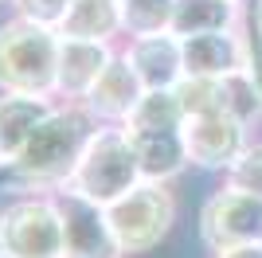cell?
Instances as JSON below:
<instances>
[{"instance_id":"cell-1","label":"cell","mask_w":262,"mask_h":258,"mask_svg":"<svg viewBox=\"0 0 262 258\" xmlns=\"http://www.w3.org/2000/svg\"><path fill=\"white\" fill-rule=\"evenodd\" d=\"M94 129H98V121L86 114L82 102H59L51 118L28 137V145L4 164V192L24 196L63 188Z\"/></svg>"},{"instance_id":"cell-2","label":"cell","mask_w":262,"mask_h":258,"mask_svg":"<svg viewBox=\"0 0 262 258\" xmlns=\"http://www.w3.org/2000/svg\"><path fill=\"white\" fill-rule=\"evenodd\" d=\"M141 184V168L133 157V145L125 137L121 125H98L90 133L86 149L78 157L71 180L63 184L67 192H78L82 200L98 207H110L118 196H125L129 188Z\"/></svg>"},{"instance_id":"cell-3","label":"cell","mask_w":262,"mask_h":258,"mask_svg":"<svg viewBox=\"0 0 262 258\" xmlns=\"http://www.w3.org/2000/svg\"><path fill=\"white\" fill-rule=\"evenodd\" d=\"M55 63L59 32L28 24L20 16L0 20V90L55 98Z\"/></svg>"},{"instance_id":"cell-4","label":"cell","mask_w":262,"mask_h":258,"mask_svg":"<svg viewBox=\"0 0 262 258\" xmlns=\"http://www.w3.org/2000/svg\"><path fill=\"white\" fill-rule=\"evenodd\" d=\"M0 254L63 258V215L51 192H24L0 207Z\"/></svg>"},{"instance_id":"cell-5","label":"cell","mask_w":262,"mask_h":258,"mask_svg":"<svg viewBox=\"0 0 262 258\" xmlns=\"http://www.w3.org/2000/svg\"><path fill=\"white\" fill-rule=\"evenodd\" d=\"M106 219L121 254H141V250H153L168 235V227L176 219V200L164 184L141 180L137 188H129L106 207Z\"/></svg>"},{"instance_id":"cell-6","label":"cell","mask_w":262,"mask_h":258,"mask_svg":"<svg viewBox=\"0 0 262 258\" xmlns=\"http://www.w3.org/2000/svg\"><path fill=\"white\" fill-rule=\"evenodd\" d=\"M200 235L215 254L231 247H247V243H262V200L227 184L204 204Z\"/></svg>"},{"instance_id":"cell-7","label":"cell","mask_w":262,"mask_h":258,"mask_svg":"<svg viewBox=\"0 0 262 258\" xmlns=\"http://www.w3.org/2000/svg\"><path fill=\"white\" fill-rule=\"evenodd\" d=\"M51 196L59 204V215H63V258H121L106 207L90 204L67 188H55Z\"/></svg>"},{"instance_id":"cell-8","label":"cell","mask_w":262,"mask_h":258,"mask_svg":"<svg viewBox=\"0 0 262 258\" xmlns=\"http://www.w3.org/2000/svg\"><path fill=\"white\" fill-rule=\"evenodd\" d=\"M180 137H184L188 164H200V168H231L247 149V125L223 110L184 118Z\"/></svg>"},{"instance_id":"cell-9","label":"cell","mask_w":262,"mask_h":258,"mask_svg":"<svg viewBox=\"0 0 262 258\" xmlns=\"http://www.w3.org/2000/svg\"><path fill=\"white\" fill-rule=\"evenodd\" d=\"M114 43H86L59 35V63H55V98L59 102H82L90 86L102 78V71L114 59Z\"/></svg>"},{"instance_id":"cell-10","label":"cell","mask_w":262,"mask_h":258,"mask_svg":"<svg viewBox=\"0 0 262 258\" xmlns=\"http://www.w3.org/2000/svg\"><path fill=\"white\" fill-rule=\"evenodd\" d=\"M141 98H145V86H141V78H137V71L125 63V55H114L110 67L102 71V78L90 86V94L82 98V106H86V114L94 121H102V125H125V118L137 110Z\"/></svg>"},{"instance_id":"cell-11","label":"cell","mask_w":262,"mask_h":258,"mask_svg":"<svg viewBox=\"0 0 262 258\" xmlns=\"http://www.w3.org/2000/svg\"><path fill=\"white\" fill-rule=\"evenodd\" d=\"M180 55H184V75L223 78V75H235V71H247V35L239 28L184 35L180 39Z\"/></svg>"},{"instance_id":"cell-12","label":"cell","mask_w":262,"mask_h":258,"mask_svg":"<svg viewBox=\"0 0 262 258\" xmlns=\"http://www.w3.org/2000/svg\"><path fill=\"white\" fill-rule=\"evenodd\" d=\"M125 63L137 71L145 90H176L184 78V55H180V35L161 32V35H137L125 47Z\"/></svg>"},{"instance_id":"cell-13","label":"cell","mask_w":262,"mask_h":258,"mask_svg":"<svg viewBox=\"0 0 262 258\" xmlns=\"http://www.w3.org/2000/svg\"><path fill=\"white\" fill-rule=\"evenodd\" d=\"M55 106H59V98H51V94H12V90H0V153H4V164L28 145V137L51 118Z\"/></svg>"},{"instance_id":"cell-14","label":"cell","mask_w":262,"mask_h":258,"mask_svg":"<svg viewBox=\"0 0 262 258\" xmlns=\"http://www.w3.org/2000/svg\"><path fill=\"white\" fill-rule=\"evenodd\" d=\"M121 129H125V137H129V145H133L141 180L164 184L188 164L180 129H129V125H121Z\"/></svg>"},{"instance_id":"cell-15","label":"cell","mask_w":262,"mask_h":258,"mask_svg":"<svg viewBox=\"0 0 262 258\" xmlns=\"http://www.w3.org/2000/svg\"><path fill=\"white\" fill-rule=\"evenodd\" d=\"M118 32H121L118 0H75L63 28H59L63 39H86V43H114Z\"/></svg>"},{"instance_id":"cell-16","label":"cell","mask_w":262,"mask_h":258,"mask_svg":"<svg viewBox=\"0 0 262 258\" xmlns=\"http://www.w3.org/2000/svg\"><path fill=\"white\" fill-rule=\"evenodd\" d=\"M239 0H176L172 35H204V32H231L239 28Z\"/></svg>"},{"instance_id":"cell-17","label":"cell","mask_w":262,"mask_h":258,"mask_svg":"<svg viewBox=\"0 0 262 258\" xmlns=\"http://www.w3.org/2000/svg\"><path fill=\"white\" fill-rule=\"evenodd\" d=\"M121 32L125 35H161L172 32L176 0H121Z\"/></svg>"},{"instance_id":"cell-18","label":"cell","mask_w":262,"mask_h":258,"mask_svg":"<svg viewBox=\"0 0 262 258\" xmlns=\"http://www.w3.org/2000/svg\"><path fill=\"white\" fill-rule=\"evenodd\" d=\"M125 125L129 129H180L184 125V110L176 102V90H145V98L125 118Z\"/></svg>"},{"instance_id":"cell-19","label":"cell","mask_w":262,"mask_h":258,"mask_svg":"<svg viewBox=\"0 0 262 258\" xmlns=\"http://www.w3.org/2000/svg\"><path fill=\"white\" fill-rule=\"evenodd\" d=\"M219 102H223V114L239 118L243 125H251L262 114V98H258V90H254L247 71H235V75L219 78Z\"/></svg>"},{"instance_id":"cell-20","label":"cell","mask_w":262,"mask_h":258,"mask_svg":"<svg viewBox=\"0 0 262 258\" xmlns=\"http://www.w3.org/2000/svg\"><path fill=\"white\" fill-rule=\"evenodd\" d=\"M71 4H75V0H12V16L59 32L63 20H67V12H71Z\"/></svg>"},{"instance_id":"cell-21","label":"cell","mask_w":262,"mask_h":258,"mask_svg":"<svg viewBox=\"0 0 262 258\" xmlns=\"http://www.w3.org/2000/svg\"><path fill=\"white\" fill-rule=\"evenodd\" d=\"M227 180H231V188H243V192L262 200V141L258 145H247L239 153V161L227 168Z\"/></svg>"},{"instance_id":"cell-22","label":"cell","mask_w":262,"mask_h":258,"mask_svg":"<svg viewBox=\"0 0 262 258\" xmlns=\"http://www.w3.org/2000/svg\"><path fill=\"white\" fill-rule=\"evenodd\" d=\"M247 75H251L254 90H258V98H262V35L258 32L247 35Z\"/></svg>"},{"instance_id":"cell-23","label":"cell","mask_w":262,"mask_h":258,"mask_svg":"<svg viewBox=\"0 0 262 258\" xmlns=\"http://www.w3.org/2000/svg\"><path fill=\"white\" fill-rule=\"evenodd\" d=\"M215 258H262V243H247V247H231V250H219Z\"/></svg>"},{"instance_id":"cell-24","label":"cell","mask_w":262,"mask_h":258,"mask_svg":"<svg viewBox=\"0 0 262 258\" xmlns=\"http://www.w3.org/2000/svg\"><path fill=\"white\" fill-rule=\"evenodd\" d=\"M254 32L262 35V0H254Z\"/></svg>"},{"instance_id":"cell-25","label":"cell","mask_w":262,"mask_h":258,"mask_svg":"<svg viewBox=\"0 0 262 258\" xmlns=\"http://www.w3.org/2000/svg\"><path fill=\"white\" fill-rule=\"evenodd\" d=\"M0 168H4V153H0Z\"/></svg>"},{"instance_id":"cell-26","label":"cell","mask_w":262,"mask_h":258,"mask_svg":"<svg viewBox=\"0 0 262 258\" xmlns=\"http://www.w3.org/2000/svg\"><path fill=\"white\" fill-rule=\"evenodd\" d=\"M0 4H12V0H0Z\"/></svg>"},{"instance_id":"cell-27","label":"cell","mask_w":262,"mask_h":258,"mask_svg":"<svg viewBox=\"0 0 262 258\" xmlns=\"http://www.w3.org/2000/svg\"><path fill=\"white\" fill-rule=\"evenodd\" d=\"M0 258H8V254H0Z\"/></svg>"},{"instance_id":"cell-28","label":"cell","mask_w":262,"mask_h":258,"mask_svg":"<svg viewBox=\"0 0 262 258\" xmlns=\"http://www.w3.org/2000/svg\"><path fill=\"white\" fill-rule=\"evenodd\" d=\"M118 4H121V0H118Z\"/></svg>"}]
</instances>
